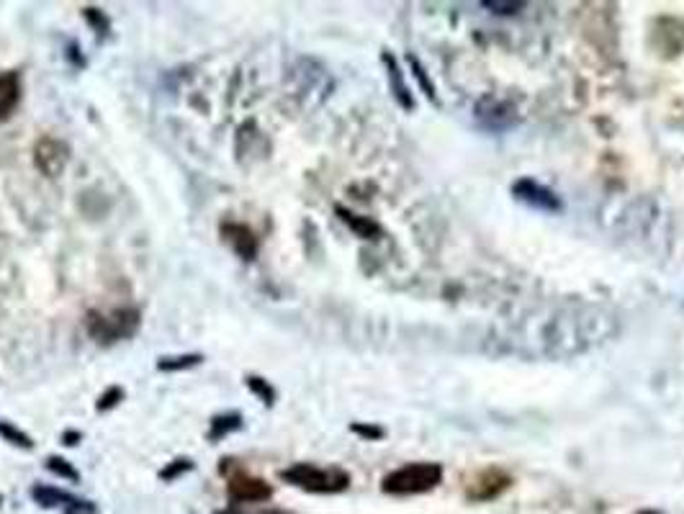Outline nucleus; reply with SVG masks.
Here are the masks:
<instances>
[{
  "label": "nucleus",
  "instance_id": "obj_2",
  "mask_svg": "<svg viewBox=\"0 0 684 514\" xmlns=\"http://www.w3.org/2000/svg\"><path fill=\"white\" fill-rule=\"evenodd\" d=\"M139 324H142V314L134 306H124V309H114L103 314V311H88L85 317V329L101 345H114L119 340H129L137 335Z\"/></svg>",
  "mask_w": 684,
  "mask_h": 514
},
{
  "label": "nucleus",
  "instance_id": "obj_4",
  "mask_svg": "<svg viewBox=\"0 0 684 514\" xmlns=\"http://www.w3.org/2000/svg\"><path fill=\"white\" fill-rule=\"evenodd\" d=\"M34 162L47 178H57V175L65 173L67 162H70V147L62 139L44 137L34 147Z\"/></svg>",
  "mask_w": 684,
  "mask_h": 514
},
{
  "label": "nucleus",
  "instance_id": "obj_1",
  "mask_svg": "<svg viewBox=\"0 0 684 514\" xmlns=\"http://www.w3.org/2000/svg\"><path fill=\"white\" fill-rule=\"evenodd\" d=\"M281 479L286 484L304 489L309 494H340L350 486V473L342 468L314 466V463H294L291 468H283Z\"/></svg>",
  "mask_w": 684,
  "mask_h": 514
},
{
  "label": "nucleus",
  "instance_id": "obj_12",
  "mask_svg": "<svg viewBox=\"0 0 684 514\" xmlns=\"http://www.w3.org/2000/svg\"><path fill=\"white\" fill-rule=\"evenodd\" d=\"M242 425H245V419H242L240 412L216 414V417H211V422H209V440L211 443H219V440L229 437L232 432L242 430Z\"/></svg>",
  "mask_w": 684,
  "mask_h": 514
},
{
  "label": "nucleus",
  "instance_id": "obj_25",
  "mask_svg": "<svg viewBox=\"0 0 684 514\" xmlns=\"http://www.w3.org/2000/svg\"><path fill=\"white\" fill-rule=\"evenodd\" d=\"M80 440H83V432L67 430V432H65V435H62V443H65V445H70V448H72V445H78V443H80Z\"/></svg>",
  "mask_w": 684,
  "mask_h": 514
},
{
  "label": "nucleus",
  "instance_id": "obj_16",
  "mask_svg": "<svg viewBox=\"0 0 684 514\" xmlns=\"http://www.w3.org/2000/svg\"><path fill=\"white\" fill-rule=\"evenodd\" d=\"M0 437H3L6 443L16 445V448H24V450L34 448V440H31L21 427H16L13 422H8V419H3V417H0Z\"/></svg>",
  "mask_w": 684,
  "mask_h": 514
},
{
  "label": "nucleus",
  "instance_id": "obj_3",
  "mask_svg": "<svg viewBox=\"0 0 684 514\" xmlns=\"http://www.w3.org/2000/svg\"><path fill=\"white\" fill-rule=\"evenodd\" d=\"M443 481V466L438 463H407L384 479L381 489L391 497H412L435 489Z\"/></svg>",
  "mask_w": 684,
  "mask_h": 514
},
{
  "label": "nucleus",
  "instance_id": "obj_10",
  "mask_svg": "<svg viewBox=\"0 0 684 514\" xmlns=\"http://www.w3.org/2000/svg\"><path fill=\"white\" fill-rule=\"evenodd\" d=\"M18 103H21V78H18V72H0V121L11 119Z\"/></svg>",
  "mask_w": 684,
  "mask_h": 514
},
{
  "label": "nucleus",
  "instance_id": "obj_24",
  "mask_svg": "<svg viewBox=\"0 0 684 514\" xmlns=\"http://www.w3.org/2000/svg\"><path fill=\"white\" fill-rule=\"evenodd\" d=\"M350 430L355 432V435L360 437H368V440H378V437H384V430L381 427H373V425H360V422H355Z\"/></svg>",
  "mask_w": 684,
  "mask_h": 514
},
{
  "label": "nucleus",
  "instance_id": "obj_7",
  "mask_svg": "<svg viewBox=\"0 0 684 514\" xmlns=\"http://www.w3.org/2000/svg\"><path fill=\"white\" fill-rule=\"evenodd\" d=\"M512 193L520 198L522 204L533 206V209L538 211H551V214L561 211V198H558L551 188L540 186V183H535V180L530 178L517 180L515 186H512Z\"/></svg>",
  "mask_w": 684,
  "mask_h": 514
},
{
  "label": "nucleus",
  "instance_id": "obj_8",
  "mask_svg": "<svg viewBox=\"0 0 684 514\" xmlns=\"http://www.w3.org/2000/svg\"><path fill=\"white\" fill-rule=\"evenodd\" d=\"M510 486V476L499 468H486L476 476V481L468 484V499L474 502H484V499H494Z\"/></svg>",
  "mask_w": 684,
  "mask_h": 514
},
{
  "label": "nucleus",
  "instance_id": "obj_23",
  "mask_svg": "<svg viewBox=\"0 0 684 514\" xmlns=\"http://www.w3.org/2000/svg\"><path fill=\"white\" fill-rule=\"evenodd\" d=\"M409 65H412V70H414V78H420V83H422V88H425V93H427V98L430 101H435V93H432V83L427 80V75H425V70H422V65L414 57H409Z\"/></svg>",
  "mask_w": 684,
  "mask_h": 514
},
{
  "label": "nucleus",
  "instance_id": "obj_21",
  "mask_svg": "<svg viewBox=\"0 0 684 514\" xmlns=\"http://www.w3.org/2000/svg\"><path fill=\"white\" fill-rule=\"evenodd\" d=\"M85 18H88V24L96 29V34L101 36V39L108 34V29H111L106 13H101L98 8H85Z\"/></svg>",
  "mask_w": 684,
  "mask_h": 514
},
{
  "label": "nucleus",
  "instance_id": "obj_20",
  "mask_svg": "<svg viewBox=\"0 0 684 514\" xmlns=\"http://www.w3.org/2000/svg\"><path fill=\"white\" fill-rule=\"evenodd\" d=\"M124 389L121 386H111V389H106V394H101L98 396V404H96V409L98 412H108V409H114V407H119L121 401H124Z\"/></svg>",
  "mask_w": 684,
  "mask_h": 514
},
{
  "label": "nucleus",
  "instance_id": "obj_11",
  "mask_svg": "<svg viewBox=\"0 0 684 514\" xmlns=\"http://www.w3.org/2000/svg\"><path fill=\"white\" fill-rule=\"evenodd\" d=\"M31 497H34L36 504H42L44 509L62 507L65 512L80 502L78 497H72V494H67V491L62 489H54V486H34V489H31Z\"/></svg>",
  "mask_w": 684,
  "mask_h": 514
},
{
  "label": "nucleus",
  "instance_id": "obj_27",
  "mask_svg": "<svg viewBox=\"0 0 684 514\" xmlns=\"http://www.w3.org/2000/svg\"><path fill=\"white\" fill-rule=\"evenodd\" d=\"M636 514H661V512H656V509H643V512H636Z\"/></svg>",
  "mask_w": 684,
  "mask_h": 514
},
{
  "label": "nucleus",
  "instance_id": "obj_17",
  "mask_svg": "<svg viewBox=\"0 0 684 514\" xmlns=\"http://www.w3.org/2000/svg\"><path fill=\"white\" fill-rule=\"evenodd\" d=\"M245 383H247V389L252 391V394L258 396L260 401H263L265 407H273L276 404V399H278V394H276V389L270 386L265 378H260V376H247L245 378Z\"/></svg>",
  "mask_w": 684,
  "mask_h": 514
},
{
  "label": "nucleus",
  "instance_id": "obj_9",
  "mask_svg": "<svg viewBox=\"0 0 684 514\" xmlns=\"http://www.w3.org/2000/svg\"><path fill=\"white\" fill-rule=\"evenodd\" d=\"M484 101L486 106H492V111L481 106V103L476 106V119L484 121V126H489V129H507V126L515 124V108H510L504 101H497V98H484Z\"/></svg>",
  "mask_w": 684,
  "mask_h": 514
},
{
  "label": "nucleus",
  "instance_id": "obj_6",
  "mask_svg": "<svg viewBox=\"0 0 684 514\" xmlns=\"http://www.w3.org/2000/svg\"><path fill=\"white\" fill-rule=\"evenodd\" d=\"M219 234H222V242H227V245L232 247L234 255L247 260V263L258 257L260 242L258 237H255V232H252L250 227H245V224L224 222L222 227H219Z\"/></svg>",
  "mask_w": 684,
  "mask_h": 514
},
{
  "label": "nucleus",
  "instance_id": "obj_22",
  "mask_svg": "<svg viewBox=\"0 0 684 514\" xmlns=\"http://www.w3.org/2000/svg\"><path fill=\"white\" fill-rule=\"evenodd\" d=\"M481 6L489 8L492 13H499V16H512V13L522 11V8H525V3H492V0H484Z\"/></svg>",
  "mask_w": 684,
  "mask_h": 514
},
{
  "label": "nucleus",
  "instance_id": "obj_18",
  "mask_svg": "<svg viewBox=\"0 0 684 514\" xmlns=\"http://www.w3.org/2000/svg\"><path fill=\"white\" fill-rule=\"evenodd\" d=\"M47 468L54 473V476H60V479H67V481H80V473L72 468L70 461H65V458H60V455H49L47 458Z\"/></svg>",
  "mask_w": 684,
  "mask_h": 514
},
{
  "label": "nucleus",
  "instance_id": "obj_13",
  "mask_svg": "<svg viewBox=\"0 0 684 514\" xmlns=\"http://www.w3.org/2000/svg\"><path fill=\"white\" fill-rule=\"evenodd\" d=\"M384 65H386V72H389V85H391V90H394V98L399 101V106L409 111V108L414 106L412 93H409L407 83H404L402 70H399V65H396V60L389 52H384Z\"/></svg>",
  "mask_w": 684,
  "mask_h": 514
},
{
  "label": "nucleus",
  "instance_id": "obj_28",
  "mask_svg": "<svg viewBox=\"0 0 684 514\" xmlns=\"http://www.w3.org/2000/svg\"><path fill=\"white\" fill-rule=\"evenodd\" d=\"M0 502H3V499H0Z\"/></svg>",
  "mask_w": 684,
  "mask_h": 514
},
{
  "label": "nucleus",
  "instance_id": "obj_15",
  "mask_svg": "<svg viewBox=\"0 0 684 514\" xmlns=\"http://www.w3.org/2000/svg\"><path fill=\"white\" fill-rule=\"evenodd\" d=\"M201 363H204V355L201 353L165 355V358L157 360V371L178 373V371H188V368H196V365H201Z\"/></svg>",
  "mask_w": 684,
  "mask_h": 514
},
{
  "label": "nucleus",
  "instance_id": "obj_26",
  "mask_svg": "<svg viewBox=\"0 0 684 514\" xmlns=\"http://www.w3.org/2000/svg\"><path fill=\"white\" fill-rule=\"evenodd\" d=\"M265 514H291V512H286V509H270V512H265Z\"/></svg>",
  "mask_w": 684,
  "mask_h": 514
},
{
  "label": "nucleus",
  "instance_id": "obj_14",
  "mask_svg": "<svg viewBox=\"0 0 684 514\" xmlns=\"http://www.w3.org/2000/svg\"><path fill=\"white\" fill-rule=\"evenodd\" d=\"M337 214H340L342 222L348 224V227L353 229L358 237H363V240H376V234L381 232L376 222H371V219H366V216L353 214V211H348V209H342V206H337Z\"/></svg>",
  "mask_w": 684,
  "mask_h": 514
},
{
  "label": "nucleus",
  "instance_id": "obj_19",
  "mask_svg": "<svg viewBox=\"0 0 684 514\" xmlns=\"http://www.w3.org/2000/svg\"><path fill=\"white\" fill-rule=\"evenodd\" d=\"M193 468V461L191 458H175L173 463H168V466L162 468L160 471V479L162 481H175L178 476H183V473H188Z\"/></svg>",
  "mask_w": 684,
  "mask_h": 514
},
{
  "label": "nucleus",
  "instance_id": "obj_5",
  "mask_svg": "<svg viewBox=\"0 0 684 514\" xmlns=\"http://www.w3.org/2000/svg\"><path fill=\"white\" fill-rule=\"evenodd\" d=\"M227 497L232 504H255L273 497V489L263 479H255V476H247V473H237V476L229 479Z\"/></svg>",
  "mask_w": 684,
  "mask_h": 514
}]
</instances>
